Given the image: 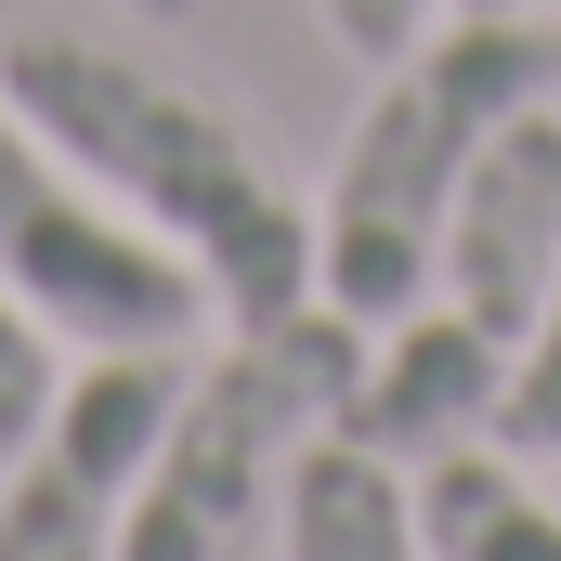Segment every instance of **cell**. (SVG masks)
Listing matches in <instances>:
<instances>
[{"label":"cell","instance_id":"6da1fadb","mask_svg":"<svg viewBox=\"0 0 561 561\" xmlns=\"http://www.w3.org/2000/svg\"><path fill=\"white\" fill-rule=\"evenodd\" d=\"M0 92L53 131V157H79L131 222H157L209 275L222 327H275L313 300V209L287 196L275 144L236 105H209L196 79L144 66L118 39H79V26H13Z\"/></svg>","mask_w":561,"mask_h":561},{"label":"cell","instance_id":"7a4b0ae2","mask_svg":"<svg viewBox=\"0 0 561 561\" xmlns=\"http://www.w3.org/2000/svg\"><path fill=\"white\" fill-rule=\"evenodd\" d=\"M523 105H561V39L536 13H444L392 53V79L366 92V118L327 170L313 209V300H340L353 327H405L444 275V222L470 157L510 131Z\"/></svg>","mask_w":561,"mask_h":561},{"label":"cell","instance_id":"3957f363","mask_svg":"<svg viewBox=\"0 0 561 561\" xmlns=\"http://www.w3.org/2000/svg\"><path fill=\"white\" fill-rule=\"evenodd\" d=\"M353 379H366V327L340 300H300L275 327H236V353L183 366L170 431L144 457V496L118 523V561H249L262 510H287L300 444L340 419Z\"/></svg>","mask_w":561,"mask_h":561},{"label":"cell","instance_id":"277c9868","mask_svg":"<svg viewBox=\"0 0 561 561\" xmlns=\"http://www.w3.org/2000/svg\"><path fill=\"white\" fill-rule=\"evenodd\" d=\"M0 287L79 353H183L222 313L209 275L157 222H131L79 157H53V131L13 92H0Z\"/></svg>","mask_w":561,"mask_h":561},{"label":"cell","instance_id":"5b68a950","mask_svg":"<svg viewBox=\"0 0 561 561\" xmlns=\"http://www.w3.org/2000/svg\"><path fill=\"white\" fill-rule=\"evenodd\" d=\"M183 392V353H92L53 419L13 444V483H0V561H118V523L144 496V457L170 431Z\"/></svg>","mask_w":561,"mask_h":561},{"label":"cell","instance_id":"8992f818","mask_svg":"<svg viewBox=\"0 0 561 561\" xmlns=\"http://www.w3.org/2000/svg\"><path fill=\"white\" fill-rule=\"evenodd\" d=\"M549 275H561V105H523L510 131L470 157L431 287H444L496 353H523L536 313H549Z\"/></svg>","mask_w":561,"mask_h":561},{"label":"cell","instance_id":"52a82bcc","mask_svg":"<svg viewBox=\"0 0 561 561\" xmlns=\"http://www.w3.org/2000/svg\"><path fill=\"white\" fill-rule=\"evenodd\" d=\"M496 392H510V353L457 313V300H419L405 327H379L366 379L340 392V444L392 457V470H431L444 444H496Z\"/></svg>","mask_w":561,"mask_h":561},{"label":"cell","instance_id":"ba28073f","mask_svg":"<svg viewBox=\"0 0 561 561\" xmlns=\"http://www.w3.org/2000/svg\"><path fill=\"white\" fill-rule=\"evenodd\" d=\"M287 561H431L419 483H405L392 457H366V444L313 431V444H300V470H287Z\"/></svg>","mask_w":561,"mask_h":561},{"label":"cell","instance_id":"9c48e42d","mask_svg":"<svg viewBox=\"0 0 561 561\" xmlns=\"http://www.w3.org/2000/svg\"><path fill=\"white\" fill-rule=\"evenodd\" d=\"M419 536L431 561H561V510L510 470V444H444L419 470Z\"/></svg>","mask_w":561,"mask_h":561},{"label":"cell","instance_id":"30bf717a","mask_svg":"<svg viewBox=\"0 0 561 561\" xmlns=\"http://www.w3.org/2000/svg\"><path fill=\"white\" fill-rule=\"evenodd\" d=\"M496 444H510V457H561V275H549V313H536V340L510 353V392H496Z\"/></svg>","mask_w":561,"mask_h":561},{"label":"cell","instance_id":"8fae6325","mask_svg":"<svg viewBox=\"0 0 561 561\" xmlns=\"http://www.w3.org/2000/svg\"><path fill=\"white\" fill-rule=\"evenodd\" d=\"M53 392H66V379H53V327H39V313L0 287V457L53 419Z\"/></svg>","mask_w":561,"mask_h":561},{"label":"cell","instance_id":"7c38bea8","mask_svg":"<svg viewBox=\"0 0 561 561\" xmlns=\"http://www.w3.org/2000/svg\"><path fill=\"white\" fill-rule=\"evenodd\" d=\"M313 13H327V39H353L366 66H392V53L419 39V26L444 13V0H313Z\"/></svg>","mask_w":561,"mask_h":561},{"label":"cell","instance_id":"4fadbf2b","mask_svg":"<svg viewBox=\"0 0 561 561\" xmlns=\"http://www.w3.org/2000/svg\"><path fill=\"white\" fill-rule=\"evenodd\" d=\"M457 13H536V0H457Z\"/></svg>","mask_w":561,"mask_h":561}]
</instances>
